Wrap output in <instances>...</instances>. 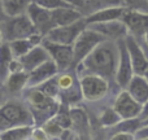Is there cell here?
Masks as SVG:
<instances>
[{
  "label": "cell",
  "instance_id": "cell-1",
  "mask_svg": "<svg viewBox=\"0 0 148 140\" xmlns=\"http://www.w3.org/2000/svg\"><path fill=\"white\" fill-rule=\"evenodd\" d=\"M120 51L117 40L105 39L99 43L83 60L81 64L74 68L77 76L82 74H96L108 79L112 84L117 86L114 82L116 69H117ZM118 87V86H117ZM120 88V87H118Z\"/></svg>",
  "mask_w": 148,
  "mask_h": 140
},
{
  "label": "cell",
  "instance_id": "cell-2",
  "mask_svg": "<svg viewBox=\"0 0 148 140\" xmlns=\"http://www.w3.org/2000/svg\"><path fill=\"white\" fill-rule=\"evenodd\" d=\"M21 97L27 104L29 109L33 113L34 122L38 126L43 125L47 120L53 117L60 107V100L47 96L38 87L25 88Z\"/></svg>",
  "mask_w": 148,
  "mask_h": 140
},
{
  "label": "cell",
  "instance_id": "cell-3",
  "mask_svg": "<svg viewBox=\"0 0 148 140\" xmlns=\"http://www.w3.org/2000/svg\"><path fill=\"white\" fill-rule=\"evenodd\" d=\"M34 125L33 113L22 97L5 100L0 104V132L16 126Z\"/></svg>",
  "mask_w": 148,
  "mask_h": 140
},
{
  "label": "cell",
  "instance_id": "cell-4",
  "mask_svg": "<svg viewBox=\"0 0 148 140\" xmlns=\"http://www.w3.org/2000/svg\"><path fill=\"white\" fill-rule=\"evenodd\" d=\"M78 81L83 101L87 102H99L107 99L112 91L117 94L118 89H121L112 84L108 79L96 74H82L78 76Z\"/></svg>",
  "mask_w": 148,
  "mask_h": 140
},
{
  "label": "cell",
  "instance_id": "cell-5",
  "mask_svg": "<svg viewBox=\"0 0 148 140\" xmlns=\"http://www.w3.org/2000/svg\"><path fill=\"white\" fill-rule=\"evenodd\" d=\"M1 26V33L4 42H10L14 39L29 38L31 34L36 31L34 27L31 20L26 13H21L17 16L7 17L4 21L0 22Z\"/></svg>",
  "mask_w": 148,
  "mask_h": 140
},
{
  "label": "cell",
  "instance_id": "cell-6",
  "mask_svg": "<svg viewBox=\"0 0 148 140\" xmlns=\"http://www.w3.org/2000/svg\"><path fill=\"white\" fill-rule=\"evenodd\" d=\"M105 36L99 34L97 31L92 30L90 27H84L83 30L79 33V35L77 36V39L72 44L73 47V70L77 65L81 64V61L97 46L99 43H101L103 40H105Z\"/></svg>",
  "mask_w": 148,
  "mask_h": 140
},
{
  "label": "cell",
  "instance_id": "cell-7",
  "mask_svg": "<svg viewBox=\"0 0 148 140\" xmlns=\"http://www.w3.org/2000/svg\"><path fill=\"white\" fill-rule=\"evenodd\" d=\"M42 44L48 51L49 57L56 64L59 71L73 70V47L70 44L55 43L46 38H43Z\"/></svg>",
  "mask_w": 148,
  "mask_h": 140
},
{
  "label": "cell",
  "instance_id": "cell-8",
  "mask_svg": "<svg viewBox=\"0 0 148 140\" xmlns=\"http://www.w3.org/2000/svg\"><path fill=\"white\" fill-rule=\"evenodd\" d=\"M112 107L121 120H129V118H136L140 115L143 105L139 104L126 88H121L117 94L113 96Z\"/></svg>",
  "mask_w": 148,
  "mask_h": 140
},
{
  "label": "cell",
  "instance_id": "cell-9",
  "mask_svg": "<svg viewBox=\"0 0 148 140\" xmlns=\"http://www.w3.org/2000/svg\"><path fill=\"white\" fill-rule=\"evenodd\" d=\"M83 17H82L81 20H78L77 22L70 23V25L55 26V27H52L51 30L44 35V38L51 42H55V43L70 44V46H72L74 43V40L77 39V36L79 35V33L86 27V22H84Z\"/></svg>",
  "mask_w": 148,
  "mask_h": 140
},
{
  "label": "cell",
  "instance_id": "cell-10",
  "mask_svg": "<svg viewBox=\"0 0 148 140\" xmlns=\"http://www.w3.org/2000/svg\"><path fill=\"white\" fill-rule=\"evenodd\" d=\"M117 44H118V51H120V59H118L117 69H116L114 82L120 88H126L130 79L134 75V69H133L130 56H129L127 48H126L125 38L118 39Z\"/></svg>",
  "mask_w": 148,
  "mask_h": 140
},
{
  "label": "cell",
  "instance_id": "cell-11",
  "mask_svg": "<svg viewBox=\"0 0 148 140\" xmlns=\"http://www.w3.org/2000/svg\"><path fill=\"white\" fill-rule=\"evenodd\" d=\"M122 21L125 22L130 35L136 39H143L148 29V13L140 12L136 9L129 8L122 16Z\"/></svg>",
  "mask_w": 148,
  "mask_h": 140
},
{
  "label": "cell",
  "instance_id": "cell-12",
  "mask_svg": "<svg viewBox=\"0 0 148 140\" xmlns=\"http://www.w3.org/2000/svg\"><path fill=\"white\" fill-rule=\"evenodd\" d=\"M25 13L31 20V22H33L34 27L36 29V31L40 33L43 36L53 27L51 10L38 5L35 1H31L30 4H29V7H27V9H26Z\"/></svg>",
  "mask_w": 148,
  "mask_h": 140
},
{
  "label": "cell",
  "instance_id": "cell-13",
  "mask_svg": "<svg viewBox=\"0 0 148 140\" xmlns=\"http://www.w3.org/2000/svg\"><path fill=\"white\" fill-rule=\"evenodd\" d=\"M70 113V128L77 134L78 139H90L91 138V128H90L88 114L81 105L69 107Z\"/></svg>",
  "mask_w": 148,
  "mask_h": 140
},
{
  "label": "cell",
  "instance_id": "cell-14",
  "mask_svg": "<svg viewBox=\"0 0 148 140\" xmlns=\"http://www.w3.org/2000/svg\"><path fill=\"white\" fill-rule=\"evenodd\" d=\"M125 43L131 60V64H133L134 74H144V71L148 69V60L139 40L136 38H134L133 35L127 34L125 36Z\"/></svg>",
  "mask_w": 148,
  "mask_h": 140
},
{
  "label": "cell",
  "instance_id": "cell-15",
  "mask_svg": "<svg viewBox=\"0 0 148 140\" xmlns=\"http://www.w3.org/2000/svg\"><path fill=\"white\" fill-rule=\"evenodd\" d=\"M87 27L97 31L99 34L104 35L107 39H112V40L122 39L129 34L127 27H126L125 22L122 21V18H120V20L105 21V22L90 23V25H87Z\"/></svg>",
  "mask_w": 148,
  "mask_h": 140
},
{
  "label": "cell",
  "instance_id": "cell-16",
  "mask_svg": "<svg viewBox=\"0 0 148 140\" xmlns=\"http://www.w3.org/2000/svg\"><path fill=\"white\" fill-rule=\"evenodd\" d=\"M57 73H59V69H57L56 64L51 59L47 60L43 64L38 65L36 68H34L33 70H30L27 73V87L39 86V84L44 83L48 79L56 76Z\"/></svg>",
  "mask_w": 148,
  "mask_h": 140
},
{
  "label": "cell",
  "instance_id": "cell-17",
  "mask_svg": "<svg viewBox=\"0 0 148 140\" xmlns=\"http://www.w3.org/2000/svg\"><path fill=\"white\" fill-rule=\"evenodd\" d=\"M127 9H129L127 5L101 8V9H97L95 12L86 14L83 18H84V22H86V26L90 25V23H95V22H105V21L120 20V18H122V16L125 14V12Z\"/></svg>",
  "mask_w": 148,
  "mask_h": 140
},
{
  "label": "cell",
  "instance_id": "cell-18",
  "mask_svg": "<svg viewBox=\"0 0 148 140\" xmlns=\"http://www.w3.org/2000/svg\"><path fill=\"white\" fill-rule=\"evenodd\" d=\"M49 59L51 57H49L48 51L44 48L42 43L38 44V46H34L27 53H25L23 56L20 57L21 62L23 65V69H25V71H27V73Z\"/></svg>",
  "mask_w": 148,
  "mask_h": 140
},
{
  "label": "cell",
  "instance_id": "cell-19",
  "mask_svg": "<svg viewBox=\"0 0 148 140\" xmlns=\"http://www.w3.org/2000/svg\"><path fill=\"white\" fill-rule=\"evenodd\" d=\"M51 16H52V22H53V27H55V26H65V25H70L73 22H77L84 14L78 8L61 7V8L51 10Z\"/></svg>",
  "mask_w": 148,
  "mask_h": 140
},
{
  "label": "cell",
  "instance_id": "cell-20",
  "mask_svg": "<svg viewBox=\"0 0 148 140\" xmlns=\"http://www.w3.org/2000/svg\"><path fill=\"white\" fill-rule=\"evenodd\" d=\"M126 89L129 94L139 102V104H146L148 100V79L143 74H134L130 79Z\"/></svg>",
  "mask_w": 148,
  "mask_h": 140
},
{
  "label": "cell",
  "instance_id": "cell-21",
  "mask_svg": "<svg viewBox=\"0 0 148 140\" xmlns=\"http://www.w3.org/2000/svg\"><path fill=\"white\" fill-rule=\"evenodd\" d=\"M3 86L7 94L12 96H20L27 87V71L20 73H9V75L3 82Z\"/></svg>",
  "mask_w": 148,
  "mask_h": 140
},
{
  "label": "cell",
  "instance_id": "cell-22",
  "mask_svg": "<svg viewBox=\"0 0 148 140\" xmlns=\"http://www.w3.org/2000/svg\"><path fill=\"white\" fill-rule=\"evenodd\" d=\"M96 120L103 128L108 130V128L113 127L114 125H117L121 121V117L118 115V113L113 109L112 105H110V107H104L101 110L97 112Z\"/></svg>",
  "mask_w": 148,
  "mask_h": 140
},
{
  "label": "cell",
  "instance_id": "cell-23",
  "mask_svg": "<svg viewBox=\"0 0 148 140\" xmlns=\"http://www.w3.org/2000/svg\"><path fill=\"white\" fill-rule=\"evenodd\" d=\"M33 126H16L0 132V140H29Z\"/></svg>",
  "mask_w": 148,
  "mask_h": 140
},
{
  "label": "cell",
  "instance_id": "cell-24",
  "mask_svg": "<svg viewBox=\"0 0 148 140\" xmlns=\"http://www.w3.org/2000/svg\"><path fill=\"white\" fill-rule=\"evenodd\" d=\"M142 126V120L139 117L136 118H129V120H121L117 125H114L113 127L108 128L107 134L109 132V136L113 132H117V131H123V132H129V134H135V131L138 130ZM108 136V138H109Z\"/></svg>",
  "mask_w": 148,
  "mask_h": 140
},
{
  "label": "cell",
  "instance_id": "cell-25",
  "mask_svg": "<svg viewBox=\"0 0 148 140\" xmlns=\"http://www.w3.org/2000/svg\"><path fill=\"white\" fill-rule=\"evenodd\" d=\"M13 59V55L9 49L7 42L0 44V83L5 81L8 75H9V64Z\"/></svg>",
  "mask_w": 148,
  "mask_h": 140
},
{
  "label": "cell",
  "instance_id": "cell-26",
  "mask_svg": "<svg viewBox=\"0 0 148 140\" xmlns=\"http://www.w3.org/2000/svg\"><path fill=\"white\" fill-rule=\"evenodd\" d=\"M31 1L33 0H1L4 12L8 17L25 13Z\"/></svg>",
  "mask_w": 148,
  "mask_h": 140
},
{
  "label": "cell",
  "instance_id": "cell-27",
  "mask_svg": "<svg viewBox=\"0 0 148 140\" xmlns=\"http://www.w3.org/2000/svg\"><path fill=\"white\" fill-rule=\"evenodd\" d=\"M123 5H127L126 0H86V5H84L83 10L87 9L86 14H88V13L95 12L97 9H101V8L123 7ZM83 10H82V13H83Z\"/></svg>",
  "mask_w": 148,
  "mask_h": 140
},
{
  "label": "cell",
  "instance_id": "cell-28",
  "mask_svg": "<svg viewBox=\"0 0 148 140\" xmlns=\"http://www.w3.org/2000/svg\"><path fill=\"white\" fill-rule=\"evenodd\" d=\"M7 43H8V46H9V49H10V52H12L13 57H17V59H20L21 56L27 53V52L34 47L29 38L14 39V40L7 42Z\"/></svg>",
  "mask_w": 148,
  "mask_h": 140
},
{
  "label": "cell",
  "instance_id": "cell-29",
  "mask_svg": "<svg viewBox=\"0 0 148 140\" xmlns=\"http://www.w3.org/2000/svg\"><path fill=\"white\" fill-rule=\"evenodd\" d=\"M36 87H38L42 92H44L47 96L52 97V99L60 100V88H59V84H57V82H56V76L48 79V81H46L44 83L39 84V86H36Z\"/></svg>",
  "mask_w": 148,
  "mask_h": 140
},
{
  "label": "cell",
  "instance_id": "cell-30",
  "mask_svg": "<svg viewBox=\"0 0 148 140\" xmlns=\"http://www.w3.org/2000/svg\"><path fill=\"white\" fill-rule=\"evenodd\" d=\"M40 126L44 128L46 134L48 135V139H60L62 130H64V128L59 125V122L55 120V117L47 120L46 122H44L43 125H40Z\"/></svg>",
  "mask_w": 148,
  "mask_h": 140
},
{
  "label": "cell",
  "instance_id": "cell-31",
  "mask_svg": "<svg viewBox=\"0 0 148 140\" xmlns=\"http://www.w3.org/2000/svg\"><path fill=\"white\" fill-rule=\"evenodd\" d=\"M33 1H35L38 5H40V7L46 8L48 10H53L61 7H70L62 0H33Z\"/></svg>",
  "mask_w": 148,
  "mask_h": 140
},
{
  "label": "cell",
  "instance_id": "cell-32",
  "mask_svg": "<svg viewBox=\"0 0 148 140\" xmlns=\"http://www.w3.org/2000/svg\"><path fill=\"white\" fill-rule=\"evenodd\" d=\"M31 140H48V135L46 134L44 128L42 126L34 125L33 130H31V135H30Z\"/></svg>",
  "mask_w": 148,
  "mask_h": 140
},
{
  "label": "cell",
  "instance_id": "cell-33",
  "mask_svg": "<svg viewBox=\"0 0 148 140\" xmlns=\"http://www.w3.org/2000/svg\"><path fill=\"white\" fill-rule=\"evenodd\" d=\"M20 71H25L22 62H21L20 59L13 57L10 64H9V73H20Z\"/></svg>",
  "mask_w": 148,
  "mask_h": 140
},
{
  "label": "cell",
  "instance_id": "cell-34",
  "mask_svg": "<svg viewBox=\"0 0 148 140\" xmlns=\"http://www.w3.org/2000/svg\"><path fill=\"white\" fill-rule=\"evenodd\" d=\"M109 139L112 140H135L134 138V134H129V132H123V131H117V132H113L109 136Z\"/></svg>",
  "mask_w": 148,
  "mask_h": 140
},
{
  "label": "cell",
  "instance_id": "cell-35",
  "mask_svg": "<svg viewBox=\"0 0 148 140\" xmlns=\"http://www.w3.org/2000/svg\"><path fill=\"white\" fill-rule=\"evenodd\" d=\"M136 140H148V125H142L134 134Z\"/></svg>",
  "mask_w": 148,
  "mask_h": 140
},
{
  "label": "cell",
  "instance_id": "cell-36",
  "mask_svg": "<svg viewBox=\"0 0 148 140\" xmlns=\"http://www.w3.org/2000/svg\"><path fill=\"white\" fill-rule=\"evenodd\" d=\"M62 1H65L68 5H70V7L78 8V9H81V10H83L84 5H86V0H62Z\"/></svg>",
  "mask_w": 148,
  "mask_h": 140
},
{
  "label": "cell",
  "instance_id": "cell-37",
  "mask_svg": "<svg viewBox=\"0 0 148 140\" xmlns=\"http://www.w3.org/2000/svg\"><path fill=\"white\" fill-rule=\"evenodd\" d=\"M147 115H148V100H147L146 104H143V108H142V113H140V115H139V118H140V120H143V118H146Z\"/></svg>",
  "mask_w": 148,
  "mask_h": 140
},
{
  "label": "cell",
  "instance_id": "cell-38",
  "mask_svg": "<svg viewBox=\"0 0 148 140\" xmlns=\"http://www.w3.org/2000/svg\"><path fill=\"white\" fill-rule=\"evenodd\" d=\"M7 17H8V16L5 14L4 8H3V3H1V0H0V22H1V21H4Z\"/></svg>",
  "mask_w": 148,
  "mask_h": 140
},
{
  "label": "cell",
  "instance_id": "cell-39",
  "mask_svg": "<svg viewBox=\"0 0 148 140\" xmlns=\"http://www.w3.org/2000/svg\"><path fill=\"white\" fill-rule=\"evenodd\" d=\"M4 43V39H3V33H1V26H0V44Z\"/></svg>",
  "mask_w": 148,
  "mask_h": 140
},
{
  "label": "cell",
  "instance_id": "cell-40",
  "mask_svg": "<svg viewBox=\"0 0 148 140\" xmlns=\"http://www.w3.org/2000/svg\"><path fill=\"white\" fill-rule=\"evenodd\" d=\"M142 125H148V115L146 118H143V120H142Z\"/></svg>",
  "mask_w": 148,
  "mask_h": 140
},
{
  "label": "cell",
  "instance_id": "cell-41",
  "mask_svg": "<svg viewBox=\"0 0 148 140\" xmlns=\"http://www.w3.org/2000/svg\"><path fill=\"white\" fill-rule=\"evenodd\" d=\"M143 75H144V76H146V78L148 79V69H147L146 71H144V74H143Z\"/></svg>",
  "mask_w": 148,
  "mask_h": 140
},
{
  "label": "cell",
  "instance_id": "cell-42",
  "mask_svg": "<svg viewBox=\"0 0 148 140\" xmlns=\"http://www.w3.org/2000/svg\"><path fill=\"white\" fill-rule=\"evenodd\" d=\"M0 104H1V102H0Z\"/></svg>",
  "mask_w": 148,
  "mask_h": 140
}]
</instances>
